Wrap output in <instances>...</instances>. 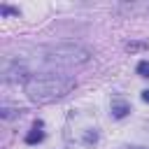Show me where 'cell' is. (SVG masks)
I'll list each match as a JSON object with an SVG mask.
<instances>
[{
  "label": "cell",
  "mask_w": 149,
  "mask_h": 149,
  "mask_svg": "<svg viewBox=\"0 0 149 149\" xmlns=\"http://www.w3.org/2000/svg\"><path fill=\"white\" fill-rule=\"evenodd\" d=\"M44 140V130H42V123L37 121L30 130H28V135H26V144H37V142H42Z\"/></svg>",
  "instance_id": "cell-2"
},
{
  "label": "cell",
  "mask_w": 149,
  "mask_h": 149,
  "mask_svg": "<svg viewBox=\"0 0 149 149\" xmlns=\"http://www.w3.org/2000/svg\"><path fill=\"white\" fill-rule=\"evenodd\" d=\"M142 100H144V102H149V88H144V91H142Z\"/></svg>",
  "instance_id": "cell-7"
},
{
  "label": "cell",
  "mask_w": 149,
  "mask_h": 149,
  "mask_svg": "<svg viewBox=\"0 0 149 149\" xmlns=\"http://www.w3.org/2000/svg\"><path fill=\"white\" fill-rule=\"evenodd\" d=\"M147 47H149V42H128L126 44L128 51H137V49H147Z\"/></svg>",
  "instance_id": "cell-5"
},
{
  "label": "cell",
  "mask_w": 149,
  "mask_h": 149,
  "mask_svg": "<svg viewBox=\"0 0 149 149\" xmlns=\"http://www.w3.org/2000/svg\"><path fill=\"white\" fill-rule=\"evenodd\" d=\"M0 12H2V14H19V9H12V7H2Z\"/></svg>",
  "instance_id": "cell-6"
},
{
  "label": "cell",
  "mask_w": 149,
  "mask_h": 149,
  "mask_svg": "<svg viewBox=\"0 0 149 149\" xmlns=\"http://www.w3.org/2000/svg\"><path fill=\"white\" fill-rule=\"evenodd\" d=\"M126 149H144V147H126Z\"/></svg>",
  "instance_id": "cell-8"
},
{
  "label": "cell",
  "mask_w": 149,
  "mask_h": 149,
  "mask_svg": "<svg viewBox=\"0 0 149 149\" xmlns=\"http://www.w3.org/2000/svg\"><path fill=\"white\" fill-rule=\"evenodd\" d=\"M128 112H130V105H128V102H114V105H112V114H114L116 119H123Z\"/></svg>",
  "instance_id": "cell-3"
},
{
  "label": "cell",
  "mask_w": 149,
  "mask_h": 149,
  "mask_svg": "<svg viewBox=\"0 0 149 149\" xmlns=\"http://www.w3.org/2000/svg\"><path fill=\"white\" fill-rule=\"evenodd\" d=\"M77 81L72 77H63V74H33L26 81V93L33 102H54L63 95H68L70 91H74Z\"/></svg>",
  "instance_id": "cell-1"
},
{
  "label": "cell",
  "mask_w": 149,
  "mask_h": 149,
  "mask_svg": "<svg viewBox=\"0 0 149 149\" xmlns=\"http://www.w3.org/2000/svg\"><path fill=\"white\" fill-rule=\"evenodd\" d=\"M137 74L149 79V61H140V63H137Z\"/></svg>",
  "instance_id": "cell-4"
}]
</instances>
